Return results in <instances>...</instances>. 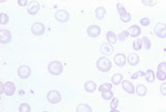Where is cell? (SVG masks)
I'll return each mask as SVG.
<instances>
[{
    "label": "cell",
    "instance_id": "obj_1",
    "mask_svg": "<svg viewBox=\"0 0 166 112\" xmlns=\"http://www.w3.org/2000/svg\"><path fill=\"white\" fill-rule=\"evenodd\" d=\"M111 67H112L111 61L109 60L106 56H102V57H100L99 59L97 60V67L100 72H103V73L109 72Z\"/></svg>",
    "mask_w": 166,
    "mask_h": 112
},
{
    "label": "cell",
    "instance_id": "obj_2",
    "mask_svg": "<svg viewBox=\"0 0 166 112\" xmlns=\"http://www.w3.org/2000/svg\"><path fill=\"white\" fill-rule=\"evenodd\" d=\"M48 71L51 75L58 76L63 72V67H62L60 61L54 60V61H51V62L48 64Z\"/></svg>",
    "mask_w": 166,
    "mask_h": 112
},
{
    "label": "cell",
    "instance_id": "obj_3",
    "mask_svg": "<svg viewBox=\"0 0 166 112\" xmlns=\"http://www.w3.org/2000/svg\"><path fill=\"white\" fill-rule=\"evenodd\" d=\"M154 32L160 39H166V24L164 23H157L154 28Z\"/></svg>",
    "mask_w": 166,
    "mask_h": 112
},
{
    "label": "cell",
    "instance_id": "obj_4",
    "mask_svg": "<svg viewBox=\"0 0 166 112\" xmlns=\"http://www.w3.org/2000/svg\"><path fill=\"white\" fill-rule=\"evenodd\" d=\"M47 100L51 103V104H58L61 101V95L57 90H51L47 95Z\"/></svg>",
    "mask_w": 166,
    "mask_h": 112
},
{
    "label": "cell",
    "instance_id": "obj_5",
    "mask_svg": "<svg viewBox=\"0 0 166 112\" xmlns=\"http://www.w3.org/2000/svg\"><path fill=\"white\" fill-rule=\"evenodd\" d=\"M55 19L60 23H66L69 21L70 14L64 10H59L55 13Z\"/></svg>",
    "mask_w": 166,
    "mask_h": 112
},
{
    "label": "cell",
    "instance_id": "obj_6",
    "mask_svg": "<svg viewBox=\"0 0 166 112\" xmlns=\"http://www.w3.org/2000/svg\"><path fill=\"white\" fill-rule=\"evenodd\" d=\"M31 75V70L28 66H21L18 69V76L21 79H27Z\"/></svg>",
    "mask_w": 166,
    "mask_h": 112
},
{
    "label": "cell",
    "instance_id": "obj_7",
    "mask_svg": "<svg viewBox=\"0 0 166 112\" xmlns=\"http://www.w3.org/2000/svg\"><path fill=\"white\" fill-rule=\"evenodd\" d=\"M11 41V33L7 29H1L0 30V43L3 44H8Z\"/></svg>",
    "mask_w": 166,
    "mask_h": 112
},
{
    "label": "cell",
    "instance_id": "obj_8",
    "mask_svg": "<svg viewBox=\"0 0 166 112\" xmlns=\"http://www.w3.org/2000/svg\"><path fill=\"white\" fill-rule=\"evenodd\" d=\"M31 31L34 35H42L45 32V26H44L43 23H34L33 25L31 26Z\"/></svg>",
    "mask_w": 166,
    "mask_h": 112
},
{
    "label": "cell",
    "instance_id": "obj_9",
    "mask_svg": "<svg viewBox=\"0 0 166 112\" xmlns=\"http://www.w3.org/2000/svg\"><path fill=\"white\" fill-rule=\"evenodd\" d=\"M87 34L90 37H98L101 34V28L98 25H90L87 28Z\"/></svg>",
    "mask_w": 166,
    "mask_h": 112
},
{
    "label": "cell",
    "instance_id": "obj_10",
    "mask_svg": "<svg viewBox=\"0 0 166 112\" xmlns=\"http://www.w3.org/2000/svg\"><path fill=\"white\" fill-rule=\"evenodd\" d=\"M38 11H40V3H38L37 1H30L27 6V11L29 15H31V16H34V15H37L38 13Z\"/></svg>",
    "mask_w": 166,
    "mask_h": 112
},
{
    "label": "cell",
    "instance_id": "obj_11",
    "mask_svg": "<svg viewBox=\"0 0 166 112\" xmlns=\"http://www.w3.org/2000/svg\"><path fill=\"white\" fill-rule=\"evenodd\" d=\"M15 91H16V86H15V84L13 82H5L4 83V93L8 97L13 96L15 93Z\"/></svg>",
    "mask_w": 166,
    "mask_h": 112
},
{
    "label": "cell",
    "instance_id": "obj_12",
    "mask_svg": "<svg viewBox=\"0 0 166 112\" xmlns=\"http://www.w3.org/2000/svg\"><path fill=\"white\" fill-rule=\"evenodd\" d=\"M114 62L116 63L117 67H124L127 62L126 55L123 54V53H117V54L114 56Z\"/></svg>",
    "mask_w": 166,
    "mask_h": 112
},
{
    "label": "cell",
    "instance_id": "obj_13",
    "mask_svg": "<svg viewBox=\"0 0 166 112\" xmlns=\"http://www.w3.org/2000/svg\"><path fill=\"white\" fill-rule=\"evenodd\" d=\"M121 85H123V88L124 90L126 91V93H135V87L134 85H133L131 82L128 81V80H123V82H121Z\"/></svg>",
    "mask_w": 166,
    "mask_h": 112
},
{
    "label": "cell",
    "instance_id": "obj_14",
    "mask_svg": "<svg viewBox=\"0 0 166 112\" xmlns=\"http://www.w3.org/2000/svg\"><path fill=\"white\" fill-rule=\"evenodd\" d=\"M128 32H129V35H130V37H133V39H136V37H138L139 35H140L141 29H140V27H139V26H137V25H133V26H131V27L129 28Z\"/></svg>",
    "mask_w": 166,
    "mask_h": 112
},
{
    "label": "cell",
    "instance_id": "obj_15",
    "mask_svg": "<svg viewBox=\"0 0 166 112\" xmlns=\"http://www.w3.org/2000/svg\"><path fill=\"white\" fill-rule=\"evenodd\" d=\"M113 52V47L109 43H104L101 46V53L103 55H110Z\"/></svg>",
    "mask_w": 166,
    "mask_h": 112
},
{
    "label": "cell",
    "instance_id": "obj_16",
    "mask_svg": "<svg viewBox=\"0 0 166 112\" xmlns=\"http://www.w3.org/2000/svg\"><path fill=\"white\" fill-rule=\"evenodd\" d=\"M128 62L129 64H131V66H137V64L139 63V56L136 54V53H132V54H130L129 55V57H128Z\"/></svg>",
    "mask_w": 166,
    "mask_h": 112
},
{
    "label": "cell",
    "instance_id": "obj_17",
    "mask_svg": "<svg viewBox=\"0 0 166 112\" xmlns=\"http://www.w3.org/2000/svg\"><path fill=\"white\" fill-rule=\"evenodd\" d=\"M97 88V85L94 81H86L84 84V89L87 91V93H94Z\"/></svg>",
    "mask_w": 166,
    "mask_h": 112
},
{
    "label": "cell",
    "instance_id": "obj_18",
    "mask_svg": "<svg viewBox=\"0 0 166 112\" xmlns=\"http://www.w3.org/2000/svg\"><path fill=\"white\" fill-rule=\"evenodd\" d=\"M76 112H93V109L87 104H79L76 107Z\"/></svg>",
    "mask_w": 166,
    "mask_h": 112
},
{
    "label": "cell",
    "instance_id": "obj_19",
    "mask_svg": "<svg viewBox=\"0 0 166 112\" xmlns=\"http://www.w3.org/2000/svg\"><path fill=\"white\" fill-rule=\"evenodd\" d=\"M106 39H107L108 43L111 44V45L115 44V43H116V41H117L116 35H115V33L113 31H107V33H106Z\"/></svg>",
    "mask_w": 166,
    "mask_h": 112
},
{
    "label": "cell",
    "instance_id": "obj_20",
    "mask_svg": "<svg viewBox=\"0 0 166 112\" xmlns=\"http://www.w3.org/2000/svg\"><path fill=\"white\" fill-rule=\"evenodd\" d=\"M146 91H147L146 87H145L143 84H139L138 86L135 88V93H137L139 97H144L146 95Z\"/></svg>",
    "mask_w": 166,
    "mask_h": 112
},
{
    "label": "cell",
    "instance_id": "obj_21",
    "mask_svg": "<svg viewBox=\"0 0 166 112\" xmlns=\"http://www.w3.org/2000/svg\"><path fill=\"white\" fill-rule=\"evenodd\" d=\"M123 80H124V78H123V75H121V74H115V75L112 76V78H111L112 84H114V85L120 84L121 82H123Z\"/></svg>",
    "mask_w": 166,
    "mask_h": 112
},
{
    "label": "cell",
    "instance_id": "obj_22",
    "mask_svg": "<svg viewBox=\"0 0 166 112\" xmlns=\"http://www.w3.org/2000/svg\"><path fill=\"white\" fill-rule=\"evenodd\" d=\"M94 14H96L97 19L101 20V19H103V18L106 16V10L103 6H100V7H98L97 10H96Z\"/></svg>",
    "mask_w": 166,
    "mask_h": 112
},
{
    "label": "cell",
    "instance_id": "obj_23",
    "mask_svg": "<svg viewBox=\"0 0 166 112\" xmlns=\"http://www.w3.org/2000/svg\"><path fill=\"white\" fill-rule=\"evenodd\" d=\"M145 80L147 82H150V83H152V82L155 81V73L153 72V70H147L146 72H145Z\"/></svg>",
    "mask_w": 166,
    "mask_h": 112
},
{
    "label": "cell",
    "instance_id": "obj_24",
    "mask_svg": "<svg viewBox=\"0 0 166 112\" xmlns=\"http://www.w3.org/2000/svg\"><path fill=\"white\" fill-rule=\"evenodd\" d=\"M112 88V84L111 83H104L102 85H100L99 90L101 93H107V91H110Z\"/></svg>",
    "mask_w": 166,
    "mask_h": 112
},
{
    "label": "cell",
    "instance_id": "obj_25",
    "mask_svg": "<svg viewBox=\"0 0 166 112\" xmlns=\"http://www.w3.org/2000/svg\"><path fill=\"white\" fill-rule=\"evenodd\" d=\"M142 46H143V44H142L141 39H136L134 41V43H133V49H134L135 51H139V50H141Z\"/></svg>",
    "mask_w": 166,
    "mask_h": 112
},
{
    "label": "cell",
    "instance_id": "obj_26",
    "mask_svg": "<svg viewBox=\"0 0 166 112\" xmlns=\"http://www.w3.org/2000/svg\"><path fill=\"white\" fill-rule=\"evenodd\" d=\"M116 10H117V13H118V15H120V17H123V16H124L128 11H126V8H124V6L121 3H117V5H116Z\"/></svg>",
    "mask_w": 166,
    "mask_h": 112
},
{
    "label": "cell",
    "instance_id": "obj_27",
    "mask_svg": "<svg viewBox=\"0 0 166 112\" xmlns=\"http://www.w3.org/2000/svg\"><path fill=\"white\" fill-rule=\"evenodd\" d=\"M142 44H143L144 48L146 50H150L152 48V44H151V41L147 37H142Z\"/></svg>",
    "mask_w": 166,
    "mask_h": 112
},
{
    "label": "cell",
    "instance_id": "obj_28",
    "mask_svg": "<svg viewBox=\"0 0 166 112\" xmlns=\"http://www.w3.org/2000/svg\"><path fill=\"white\" fill-rule=\"evenodd\" d=\"M8 21H10V17H8L7 14L2 13L0 15V24L5 25V24H7Z\"/></svg>",
    "mask_w": 166,
    "mask_h": 112
},
{
    "label": "cell",
    "instance_id": "obj_29",
    "mask_svg": "<svg viewBox=\"0 0 166 112\" xmlns=\"http://www.w3.org/2000/svg\"><path fill=\"white\" fill-rule=\"evenodd\" d=\"M30 106L26 104V103H22L19 107V112H30Z\"/></svg>",
    "mask_w": 166,
    "mask_h": 112
},
{
    "label": "cell",
    "instance_id": "obj_30",
    "mask_svg": "<svg viewBox=\"0 0 166 112\" xmlns=\"http://www.w3.org/2000/svg\"><path fill=\"white\" fill-rule=\"evenodd\" d=\"M128 35H129L128 30H124V31H121L120 34H118L117 40H120V42H124V41L127 40V37H128Z\"/></svg>",
    "mask_w": 166,
    "mask_h": 112
},
{
    "label": "cell",
    "instance_id": "obj_31",
    "mask_svg": "<svg viewBox=\"0 0 166 112\" xmlns=\"http://www.w3.org/2000/svg\"><path fill=\"white\" fill-rule=\"evenodd\" d=\"M102 98L104 100H112L113 99V93L110 91H107V93H102Z\"/></svg>",
    "mask_w": 166,
    "mask_h": 112
},
{
    "label": "cell",
    "instance_id": "obj_32",
    "mask_svg": "<svg viewBox=\"0 0 166 112\" xmlns=\"http://www.w3.org/2000/svg\"><path fill=\"white\" fill-rule=\"evenodd\" d=\"M156 77L158 78V80H160V81H164V80H166V74L160 72V71H157Z\"/></svg>",
    "mask_w": 166,
    "mask_h": 112
},
{
    "label": "cell",
    "instance_id": "obj_33",
    "mask_svg": "<svg viewBox=\"0 0 166 112\" xmlns=\"http://www.w3.org/2000/svg\"><path fill=\"white\" fill-rule=\"evenodd\" d=\"M120 20H121V22H124V23H128L131 21V14L130 13H127L123 17H120Z\"/></svg>",
    "mask_w": 166,
    "mask_h": 112
},
{
    "label": "cell",
    "instance_id": "obj_34",
    "mask_svg": "<svg viewBox=\"0 0 166 112\" xmlns=\"http://www.w3.org/2000/svg\"><path fill=\"white\" fill-rule=\"evenodd\" d=\"M118 103H120V101H118L117 98H113L111 100V103H110V108L111 109H116V107L118 106Z\"/></svg>",
    "mask_w": 166,
    "mask_h": 112
},
{
    "label": "cell",
    "instance_id": "obj_35",
    "mask_svg": "<svg viewBox=\"0 0 166 112\" xmlns=\"http://www.w3.org/2000/svg\"><path fill=\"white\" fill-rule=\"evenodd\" d=\"M145 76V73L141 72V71H139V72H136L134 75H132V80H135V79H137L138 77H144Z\"/></svg>",
    "mask_w": 166,
    "mask_h": 112
},
{
    "label": "cell",
    "instance_id": "obj_36",
    "mask_svg": "<svg viewBox=\"0 0 166 112\" xmlns=\"http://www.w3.org/2000/svg\"><path fill=\"white\" fill-rule=\"evenodd\" d=\"M158 71L166 74V62H165V61H163V62H161L159 64V66H158Z\"/></svg>",
    "mask_w": 166,
    "mask_h": 112
},
{
    "label": "cell",
    "instance_id": "obj_37",
    "mask_svg": "<svg viewBox=\"0 0 166 112\" xmlns=\"http://www.w3.org/2000/svg\"><path fill=\"white\" fill-rule=\"evenodd\" d=\"M140 24L142 26H149L151 24V20L149 19V18H142V19L140 20Z\"/></svg>",
    "mask_w": 166,
    "mask_h": 112
},
{
    "label": "cell",
    "instance_id": "obj_38",
    "mask_svg": "<svg viewBox=\"0 0 166 112\" xmlns=\"http://www.w3.org/2000/svg\"><path fill=\"white\" fill-rule=\"evenodd\" d=\"M160 93L162 96H166V82H163L160 86Z\"/></svg>",
    "mask_w": 166,
    "mask_h": 112
},
{
    "label": "cell",
    "instance_id": "obj_39",
    "mask_svg": "<svg viewBox=\"0 0 166 112\" xmlns=\"http://www.w3.org/2000/svg\"><path fill=\"white\" fill-rule=\"evenodd\" d=\"M142 3H143L144 5H147V6H154V5L157 4V1H155V0H154V1H152V0H151V1L143 0V1H142Z\"/></svg>",
    "mask_w": 166,
    "mask_h": 112
},
{
    "label": "cell",
    "instance_id": "obj_40",
    "mask_svg": "<svg viewBox=\"0 0 166 112\" xmlns=\"http://www.w3.org/2000/svg\"><path fill=\"white\" fill-rule=\"evenodd\" d=\"M18 4L20 5V6H25V5H27V4H29L26 0H18ZM28 6V5H27Z\"/></svg>",
    "mask_w": 166,
    "mask_h": 112
},
{
    "label": "cell",
    "instance_id": "obj_41",
    "mask_svg": "<svg viewBox=\"0 0 166 112\" xmlns=\"http://www.w3.org/2000/svg\"><path fill=\"white\" fill-rule=\"evenodd\" d=\"M110 112H120V111H118L117 109H111V111Z\"/></svg>",
    "mask_w": 166,
    "mask_h": 112
},
{
    "label": "cell",
    "instance_id": "obj_42",
    "mask_svg": "<svg viewBox=\"0 0 166 112\" xmlns=\"http://www.w3.org/2000/svg\"><path fill=\"white\" fill-rule=\"evenodd\" d=\"M44 112H49V111H44Z\"/></svg>",
    "mask_w": 166,
    "mask_h": 112
}]
</instances>
